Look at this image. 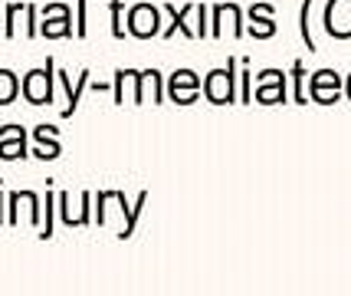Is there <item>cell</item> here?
Returning a JSON list of instances; mask_svg holds the SVG:
<instances>
[{
  "instance_id": "obj_10",
  "label": "cell",
  "mask_w": 351,
  "mask_h": 296,
  "mask_svg": "<svg viewBox=\"0 0 351 296\" xmlns=\"http://www.w3.org/2000/svg\"><path fill=\"white\" fill-rule=\"evenodd\" d=\"M204 95V79L194 69H174L168 76V99L174 106H194Z\"/></svg>"
},
{
  "instance_id": "obj_11",
  "label": "cell",
  "mask_w": 351,
  "mask_h": 296,
  "mask_svg": "<svg viewBox=\"0 0 351 296\" xmlns=\"http://www.w3.org/2000/svg\"><path fill=\"white\" fill-rule=\"evenodd\" d=\"M30 155V135L23 125H0V161H27Z\"/></svg>"
},
{
  "instance_id": "obj_21",
  "label": "cell",
  "mask_w": 351,
  "mask_h": 296,
  "mask_svg": "<svg viewBox=\"0 0 351 296\" xmlns=\"http://www.w3.org/2000/svg\"><path fill=\"white\" fill-rule=\"evenodd\" d=\"M289 95L295 106H308V73L302 60H292L289 66Z\"/></svg>"
},
{
  "instance_id": "obj_4",
  "label": "cell",
  "mask_w": 351,
  "mask_h": 296,
  "mask_svg": "<svg viewBox=\"0 0 351 296\" xmlns=\"http://www.w3.org/2000/svg\"><path fill=\"white\" fill-rule=\"evenodd\" d=\"M161 7L158 3H148V0H141V3H132L128 10H125V30L132 40H154V36H161Z\"/></svg>"
},
{
  "instance_id": "obj_32",
  "label": "cell",
  "mask_w": 351,
  "mask_h": 296,
  "mask_svg": "<svg viewBox=\"0 0 351 296\" xmlns=\"http://www.w3.org/2000/svg\"><path fill=\"white\" fill-rule=\"evenodd\" d=\"M0 36H3V7H0Z\"/></svg>"
},
{
  "instance_id": "obj_26",
  "label": "cell",
  "mask_w": 351,
  "mask_h": 296,
  "mask_svg": "<svg viewBox=\"0 0 351 296\" xmlns=\"http://www.w3.org/2000/svg\"><path fill=\"white\" fill-rule=\"evenodd\" d=\"M240 106H253V69L250 60H240Z\"/></svg>"
},
{
  "instance_id": "obj_19",
  "label": "cell",
  "mask_w": 351,
  "mask_h": 296,
  "mask_svg": "<svg viewBox=\"0 0 351 296\" xmlns=\"http://www.w3.org/2000/svg\"><path fill=\"white\" fill-rule=\"evenodd\" d=\"M27 23H30V16H27V0H10V3H3V40H16V27H20L23 36H27Z\"/></svg>"
},
{
  "instance_id": "obj_18",
  "label": "cell",
  "mask_w": 351,
  "mask_h": 296,
  "mask_svg": "<svg viewBox=\"0 0 351 296\" xmlns=\"http://www.w3.org/2000/svg\"><path fill=\"white\" fill-rule=\"evenodd\" d=\"M168 99V79L161 69H141V106H165Z\"/></svg>"
},
{
  "instance_id": "obj_22",
  "label": "cell",
  "mask_w": 351,
  "mask_h": 296,
  "mask_svg": "<svg viewBox=\"0 0 351 296\" xmlns=\"http://www.w3.org/2000/svg\"><path fill=\"white\" fill-rule=\"evenodd\" d=\"M312 10H315V0H302V7H299V36H302V43H306L308 53H319V40H315V33H312Z\"/></svg>"
},
{
  "instance_id": "obj_17",
  "label": "cell",
  "mask_w": 351,
  "mask_h": 296,
  "mask_svg": "<svg viewBox=\"0 0 351 296\" xmlns=\"http://www.w3.org/2000/svg\"><path fill=\"white\" fill-rule=\"evenodd\" d=\"M115 204H119V214H122V224H119L115 237H119V240H132V237H135V227H138V218H141V211H145V204H148V191H141L135 204H128V198H125L122 191H115Z\"/></svg>"
},
{
  "instance_id": "obj_14",
  "label": "cell",
  "mask_w": 351,
  "mask_h": 296,
  "mask_svg": "<svg viewBox=\"0 0 351 296\" xmlns=\"http://www.w3.org/2000/svg\"><path fill=\"white\" fill-rule=\"evenodd\" d=\"M161 10L168 16V27L161 30L165 40H174V33H181L184 40H197V30H194V10H197V3H184V7L165 3Z\"/></svg>"
},
{
  "instance_id": "obj_20",
  "label": "cell",
  "mask_w": 351,
  "mask_h": 296,
  "mask_svg": "<svg viewBox=\"0 0 351 296\" xmlns=\"http://www.w3.org/2000/svg\"><path fill=\"white\" fill-rule=\"evenodd\" d=\"M56 201H60V191L53 187V181H49V187H46V198H43V224H40V240H53L56 237V218H60V207H56Z\"/></svg>"
},
{
  "instance_id": "obj_13",
  "label": "cell",
  "mask_w": 351,
  "mask_h": 296,
  "mask_svg": "<svg viewBox=\"0 0 351 296\" xmlns=\"http://www.w3.org/2000/svg\"><path fill=\"white\" fill-rule=\"evenodd\" d=\"M92 73L89 69H79L76 76L69 79V69H56V79H60V86H62V93H66V106L60 109L62 119H73L79 109V102H82V93L89 89V82H92Z\"/></svg>"
},
{
  "instance_id": "obj_8",
  "label": "cell",
  "mask_w": 351,
  "mask_h": 296,
  "mask_svg": "<svg viewBox=\"0 0 351 296\" xmlns=\"http://www.w3.org/2000/svg\"><path fill=\"white\" fill-rule=\"evenodd\" d=\"M345 95V79L335 69H315L308 73V102L315 106H335Z\"/></svg>"
},
{
  "instance_id": "obj_3",
  "label": "cell",
  "mask_w": 351,
  "mask_h": 296,
  "mask_svg": "<svg viewBox=\"0 0 351 296\" xmlns=\"http://www.w3.org/2000/svg\"><path fill=\"white\" fill-rule=\"evenodd\" d=\"M40 36L43 40H76V7L66 0H49L40 14Z\"/></svg>"
},
{
  "instance_id": "obj_12",
  "label": "cell",
  "mask_w": 351,
  "mask_h": 296,
  "mask_svg": "<svg viewBox=\"0 0 351 296\" xmlns=\"http://www.w3.org/2000/svg\"><path fill=\"white\" fill-rule=\"evenodd\" d=\"M276 33H279V23H276L273 3H250V10H246V36L273 40Z\"/></svg>"
},
{
  "instance_id": "obj_23",
  "label": "cell",
  "mask_w": 351,
  "mask_h": 296,
  "mask_svg": "<svg viewBox=\"0 0 351 296\" xmlns=\"http://www.w3.org/2000/svg\"><path fill=\"white\" fill-rule=\"evenodd\" d=\"M16 95H23V76L14 69H0V106H14Z\"/></svg>"
},
{
  "instance_id": "obj_2",
  "label": "cell",
  "mask_w": 351,
  "mask_h": 296,
  "mask_svg": "<svg viewBox=\"0 0 351 296\" xmlns=\"http://www.w3.org/2000/svg\"><path fill=\"white\" fill-rule=\"evenodd\" d=\"M56 60L46 56L43 66L23 73V102L27 106H53L56 102Z\"/></svg>"
},
{
  "instance_id": "obj_24",
  "label": "cell",
  "mask_w": 351,
  "mask_h": 296,
  "mask_svg": "<svg viewBox=\"0 0 351 296\" xmlns=\"http://www.w3.org/2000/svg\"><path fill=\"white\" fill-rule=\"evenodd\" d=\"M30 155L36 158V161H56V158L62 155V141L56 139V135H36Z\"/></svg>"
},
{
  "instance_id": "obj_29",
  "label": "cell",
  "mask_w": 351,
  "mask_h": 296,
  "mask_svg": "<svg viewBox=\"0 0 351 296\" xmlns=\"http://www.w3.org/2000/svg\"><path fill=\"white\" fill-rule=\"evenodd\" d=\"M89 36V0H76V40Z\"/></svg>"
},
{
  "instance_id": "obj_31",
  "label": "cell",
  "mask_w": 351,
  "mask_h": 296,
  "mask_svg": "<svg viewBox=\"0 0 351 296\" xmlns=\"http://www.w3.org/2000/svg\"><path fill=\"white\" fill-rule=\"evenodd\" d=\"M345 99H348V102H351V73H348V76H345Z\"/></svg>"
},
{
  "instance_id": "obj_16",
  "label": "cell",
  "mask_w": 351,
  "mask_h": 296,
  "mask_svg": "<svg viewBox=\"0 0 351 296\" xmlns=\"http://www.w3.org/2000/svg\"><path fill=\"white\" fill-rule=\"evenodd\" d=\"M56 207H60V220L66 227H89L92 224V191H82V194H79V207L69 204V191H60Z\"/></svg>"
},
{
  "instance_id": "obj_5",
  "label": "cell",
  "mask_w": 351,
  "mask_h": 296,
  "mask_svg": "<svg viewBox=\"0 0 351 296\" xmlns=\"http://www.w3.org/2000/svg\"><path fill=\"white\" fill-rule=\"evenodd\" d=\"M253 102L256 106H289L292 95H289V73L282 69H263L253 79Z\"/></svg>"
},
{
  "instance_id": "obj_1",
  "label": "cell",
  "mask_w": 351,
  "mask_h": 296,
  "mask_svg": "<svg viewBox=\"0 0 351 296\" xmlns=\"http://www.w3.org/2000/svg\"><path fill=\"white\" fill-rule=\"evenodd\" d=\"M204 99L210 106H240V60L230 56L227 66L204 76Z\"/></svg>"
},
{
  "instance_id": "obj_25",
  "label": "cell",
  "mask_w": 351,
  "mask_h": 296,
  "mask_svg": "<svg viewBox=\"0 0 351 296\" xmlns=\"http://www.w3.org/2000/svg\"><path fill=\"white\" fill-rule=\"evenodd\" d=\"M108 33H112V40H128V30H125V0H108Z\"/></svg>"
},
{
  "instance_id": "obj_30",
  "label": "cell",
  "mask_w": 351,
  "mask_h": 296,
  "mask_svg": "<svg viewBox=\"0 0 351 296\" xmlns=\"http://www.w3.org/2000/svg\"><path fill=\"white\" fill-rule=\"evenodd\" d=\"M7 198H10V191L3 187V178H0V227H7Z\"/></svg>"
},
{
  "instance_id": "obj_7",
  "label": "cell",
  "mask_w": 351,
  "mask_h": 296,
  "mask_svg": "<svg viewBox=\"0 0 351 296\" xmlns=\"http://www.w3.org/2000/svg\"><path fill=\"white\" fill-rule=\"evenodd\" d=\"M43 204H40V194L36 191H10V198H7V227H20V218H27L33 231H40V224H43V211H40Z\"/></svg>"
},
{
  "instance_id": "obj_15",
  "label": "cell",
  "mask_w": 351,
  "mask_h": 296,
  "mask_svg": "<svg viewBox=\"0 0 351 296\" xmlns=\"http://www.w3.org/2000/svg\"><path fill=\"white\" fill-rule=\"evenodd\" d=\"M112 99L115 106H141V69H115Z\"/></svg>"
},
{
  "instance_id": "obj_9",
  "label": "cell",
  "mask_w": 351,
  "mask_h": 296,
  "mask_svg": "<svg viewBox=\"0 0 351 296\" xmlns=\"http://www.w3.org/2000/svg\"><path fill=\"white\" fill-rule=\"evenodd\" d=\"M322 30L338 43L351 40V0H325L322 10Z\"/></svg>"
},
{
  "instance_id": "obj_27",
  "label": "cell",
  "mask_w": 351,
  "mask_h": 296,
  "mask_svg": "<svg viewBox=\"0 0 351 296\" xmlns=\"http://www.w3.org/2000/svg\"><path fill=\"white\" fill-rule=\"evenodd\" d=\"M194 30L197 40H210V3L197 0V10H194Z\"/></svg>"
},
{
  "instance_id": "obj_28",
  "label": "cell",
  "mask_w": 351,
  "mask_h": 296,
  "mask_svg": "<svg viewBox=\"0 0 351 296\" xmlns=\"http://www.w3.org/2000/svg\"><path fill=\"white\" fill-rule=\"evenodd\" d=\"M115 201V191H99L95 194V224L106 227L108 224V204Z\"/></svg>"
},
{
  "instance_id": "obj_6",
  "label": "cell",
  "mask_w": 351,
  "mask_h": 296,
  "mask_svg": "<svg viewBox=\"0 0 351 296\" xmlns=\"http://www.w3.org/2000/svg\"><path fill=\"white\" fill-rule=\"evenodd\" d=\"M223 33H230L233 40H243L246 36L243 7L233 3V0H223V3L210 7V40H223Z\"/></svg>"
}]
</instances>
